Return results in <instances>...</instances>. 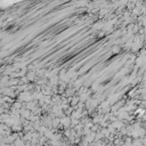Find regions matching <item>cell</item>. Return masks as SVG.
<instances>
[{"label": "cell", "mask_w": 146, "mask_h": 146, "mask_svg": "<svg viewBox=\"0 0 146 146\" xmlns=\"http://www.w3.org/2000/svg\"><path fill=\"white\" fill-rule=\"evenodd\" d=\"M121 51V46L120 45H113L112 49H111V53L112 54H119Z\"/></svg>", "instance_id": "cell-3"}, {"label": "cell", "mask_w": 146, "mask_h": 146, "mask_svg": "<svg viewBox=\"0 0 146 146\" xmlns=\"http://www.w3.org/2000/svg\"><path fill=\"white\" fill-rule=\"evenodd\" d=\"M20 114H21V118L22 119H30L31 116H32V111H30V110H26V109H22L20 111Z\"/></svg>", "instance_id": "cell-1"}, {"label": "cell", "mask_w": 146, "mask_h": 146, "mask_svg": "<svg viewBox=\"0 0 146 146\" xmlns=\"http://www.w3.org/2000/svg\"><path fill=\"white\" fill-rule=\"evenodd\" d=\"M69 99H70V105L72 107H74V109H75V107L79 105L80 102H81V99H80V97L78 96V95H75V96L72 97V98H69Z\"/></svg>", "instance_id": "cell-2"}]
</instances>
